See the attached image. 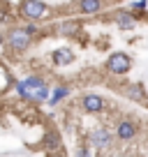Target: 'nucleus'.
Segmentation results:
<instances>
[{"mask_svg":"<svg viewBox=\"0 0 148 157\" xmlns=\"http://www.w3.org/2000/svg\"><path fill=\"white\" fill-rule=\"evenodd\" d=\"M104 67H107L109 74H114V76H123V74H127L130 69H132V58H130L125 51H114V53L107 58Z\"/></svg>","mask_w":148,"mask_h":157,"instance_id":"f03ea898","label":"nucleus"},{"mask_svg":"<svg viewBox=\"0 0 148 157\" xmlns=\"http://www.w3.org/2000/svg\"><path fill=\"white\" fill-rule=\"evenodd\" d=\"M114 21L118 23L120 30H132V28H137V14H134L132 10L116 12V14H114Z\"/></svg>","mask_w":148,"mask_h":157,"instance_id":"0eeeda50","label":"nucleus"},{"mask_svg":"<svg viewBox=\"0 0 148 157\" xmlns=\"http://www.w3.org/2000/svg\"><path fill=\"white\" fill-rule=\"evenodd\" d=\"M67 93H69V90L67 88H58V90H56V93H53V97H51V102H60V99H63V97H67Z\"/></svg>","mask_w":148,"mask_h":157,"instance_id":"ddd939ff","label":"nucleus"},{"mask_svg":"<svg viewBox=\"0 0 148 157\" xmlns=\"http://www.w3.org/2000/svg\"><path fill=\"white\" fill-rule=\"evenodd\" d=\"M139 132V125L134 123V120H120L118 125H116V136L120 139V141H132L134 136H137Z\"/></svg>","mask_w":148,"mask_h":157,"instance_id":"39448f33","label":"nucleus"},{"mask_svg":"<svg viewBox=\"0 0 148 157\" xmlns=\"http://www.w3.org/2000/svg\"><path fill=\"white\" fill-rule=\"evenodd\" d=\"M79 30V23L76 21H65V23H60V33L63 35H74Z\"/></svg>","mask_w":148,"mask_h":157,"instance_id":"f8f14e48","label":"nucleus"},{"mask_svg":"<svg viewBox=\"0 0 148 157\" xmlns=\"http://www.w3.org/2000/svg\"><path fill=\"white\" fill-rule=\"evenodd\" d=\"M109 2H118V0H109Z\"/></svg>","mask_w":148,"mask_h":157,"instance_id":"2eb2a0df","label":"nucleus"},{"mask_svg":"<svg viewBox=\"0 0 148 157\" xmlns=\"http://www.w3.org/2000/svg\"><path fill=\"white\" fill-rule=\"evenodd\" d=\"M21 14L30 21H40L49 16V7L40 0H21Z\"/></svg>","mask_w":148,"mask_h":157,"instance_id":"7ed1b4c3","label":"nucleus"},{"mask_svg":"<svg viewBox=\"0 0 148 157\" xmlns=\"http://www.w3.org/2000/svg\"><path fill=\"white\" fill-rule=\"evenodd\" d=\"M30 37H33V33H30L28 28H23V30H12L10 37H7L10 49H12V51H25V49L30 46Z\"/></svg>","mask_w":148,"mask_h":157,"instance_id":"20e7f679","label":"nucleus"},{"mask_svg":"<svg viewBox=\"0 0 148 157\" xmlns=\"http://www.w3.org/2000/svg\"><path fill=\"white\" fill-rule=\"evenodd\" d=\"M90 143H93L95 148H99V150H107V148L114 143V136H111L109 129L99 127V129H93V134H90Z\"/></svg>","mask_w":148,"mask_h":157,"instance_id":"423d86ee","label":"nucleus"},{"mask_svg":"<svg viewBox=\"0 0 148 157\" xmlns=\"http://www.w3.org/2000/svg\"><path fill=\"white\" fill-rule=\"evenodd\" d=\"M72 60H74V53H72L69 49H58V51L53 53V63H56V65H69Z\"/></svg>","mask_w":148,"mask_h":157,"instance_id":"9b49d317","label":"nucleus"},{"mask_svg":"<svg viewBox=\"0 0 148 157\" xmlns=\"http://www.w3.org/2000/svg\"><path fill=\"white\" fill-rule=\"evenodd\" d=\"M130 10H132V12H143V10H146V0H134Z\"/></svg>","mask_w":148,"mask_h":157,"instance_id":"4468645a","label":"nucleus"},{"mask_svg":"<svg viewBox=\"0 0 148 157\" xmlns=\"http://www.w3.org/2000/svg\"><path fill=\"white\" fill-rule=\"evenodd\" d=\"M102 7H104L102 0H81V2H79L81 14H97Z\"/></svg>","mask_w":148,"mask_h":157,"instance_id":"9d476101","label":"nucleus"},{"mask_svg":"<svg viewBox=\"0 0 148 157\" xmlns=\"http://www.w3.org/2000/svg\"><path fill=\"white\" fill-rule=\"evenodd\" d=\"M123 95L132 102H139V104H146V90H143L141 83H130V86H123Z\"/></svg>","mask_w":148,"mask_h":157,"instance_id":"6e6552de","label":"nucleus"},{"mask_svg":"<svg viewBox=\"0 0 148 157\" xmlns=\"http://www.w3.org/2000/svg\"><path fill=\"white\" fill-rule=\"evenodd\" d=\"M16 90H19V95L25 97V99H46L49 97V88L44 86V81H42V78H35V76L21 81V83L16 86Z\"/></svg>","mask_w":148,"mask_h":157,"instance_id":"f257e3e1","label":"nucleus"},{"mask_svg":"<svg viewBox=\"0 0 148 157\" xmlns=\"http://www.w3.org/2000/svg\"><path fill=\"white\" fill-rule=\"evenodd\" d=\"M81 104H84V109L88 113H99V111H104V106H107L99 95H86V97L81 99Z\"/></svg>","mask_w":148,"mask_h":157,"instance_id":"1a4fd4ad","label":"nucleus"}]
</instances>
